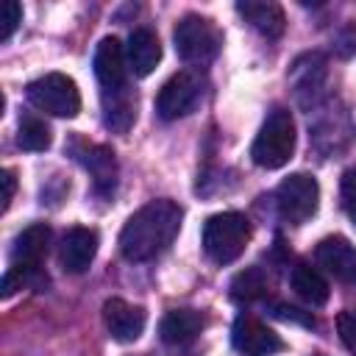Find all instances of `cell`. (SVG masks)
I'll use <instances>...</instances> for the list:
<instances>
[{"mask_svg":"<svg viewBox=\"0 0 356 356\" xmlns=\"http://www.w3.org/2000/svg\"><path fill=\"white\" fill-rule=\"evenodd\" d=\"M95 78L100 83V95H114V92H125V70H128V58H125V47L120 44V39L106 36L97 42L95 47Z\"/></svg>","mask_w":356,"mask_h":356,"instance_id":"obj_9","label":"cell"},{"mask_svg":"<svg viewBox=\"0 0 356 356\" xmlns=\"http://www.w3.org/2000/svg\"><path fill=\"white\" fill-rule=\"evenodd\" d=\"M267 292V275L259 267H248L234 275L231 281V298L234 300H256Z\"/></svg>","mask_w":356,"mask_h":356,"instance_id":"obj_21","label":"cell"},{"mask_svg":"<svg viewBox=\"0 0 356 356\" xmlns=\"http://www.w3.org/2000/svg\"><path fill=\"white\" fill-rule=\"evenodd\" d=\"M250 242V220L239 211L211 214L203 225V250L217 264H231Z\"/></svg>","mask_w":356,"mask_h":356,"instance_id":"obj_3","label":"cell"},{"mask_svg":"<svg viewBox=\"0 0 356 356\" xmlns=\"http://www.w3.org/2000/svg\"><path fill=\"white\" fill-rule=\"evenodd\" d=\"M203 97V78L200 72H192V70H181L175 75H170L164 81V86L159 89V97H156V111L161 120H178V117H186Z\"/></svg>","mask_w":356,"mask_h":356,"instance_id":"obj_7","label":"cell"},{"mask_svg":"<svg viewBox=\"0 0 356 356\" xmlns=\"http://www.w3.org/2000/svg\"><path fill=\"white\" fill-rule=\"evenodd\" d=\"M236 11L245 17V22H250L267 39H278L286 28L284 8L270 0H242V3H236Z\"/></svg>","mask_w":356,"mask_h":356,"instance_id":"obj_16","label":"cell"},{"mask_svg":"<svg viewBox=\"0 0 356 356\" xmlns=\"http://www.w3.org/2000/svg\"><path fill=\"white\" fill-rule=\"evenodd\" d=\"M273 314L281 317V320H295V323H303V325H314V317L312 314H303L300 309L286 306V303H275L273 306Z\"/></svg>","mask_w":356,"mask_h":356,"instance_id":"obj_26","label":"cell"},{"mask_svg":"<svg viewBox=\"0 0 356 356\" xmlns=\"http://www.w3.org/2000/svg\"><path fill=\"white\" fill-rule=\"evenodd\" d=\"M206 320L200 312L195 309H172L161 317L159 323V334L167 345H184V342H192L200 331H203Z\"/></svg>","mask_w":356,"mask_h":356,"instance_id":"obj_17","label":"cell"},{"mask_svg":"<svg viewBox=\"0 0 356 356\" xmlns=\"http://www.w3.org/2000/svg\"><path fill=\"white\" fill-rule=\"evenodd\" d=\"M125 58H128V70L139 78L150 75L156 70V64L161 61V44H159V36L150 31V28H136L131 31L128 36V44H125Z\"/></svg>","mask_w":356,"mask_h":356,"instance_id":"obj_15","label":"cell"},{"mask_svg":"<svg viewBox=\"0 0 356 356\" xmlns=\"http://www.w3.org/2000/svg\"><path fill=\"white\" fill-rule=\"evenodd\" d=\"M0 181H3V211L11 206V200H14V192H17V178H14V172L11 170H3L0 172Z\"/></svg>","mask_w":356,"mask_h":356,"instance_id":"obj_27","label":"cell"},{"mask_svg":"<svg viewBox=\"0 0 356 356\" xmlns=\"http://www.w3.org/2000/svg\"><path fill=\"white\" fill-rule=\"evenodd\" d=\"M25 97L33 108L53 117H75L81 111V92L64 72H47L28 83Z\"/></svg>","mask_w":356,"mask_h":356,"instance_id":"obj_5","label":"cell"},{"mask_svg":"<svg viewBox=\"0 0 356 356\" xmlns=\"http://www.w3.org/2000/svg\"><path fill=\"white\" fill-rule=\"evenodd\" d=\"M317 203H320V184L309 172H295V175L284 178L275 189L278 214L289 225H300L309 217H314Z\"/></svg>","mask_w":356,"mask_h":356,"instance_id":"obj_6","label":"cell"},{"mask_svg":"<svg viewBox=\"0 0 356 356\" xmlns=\"http://www.w3.org/2000/svg\"><path fill=\"white\" fill-rule=\"evenodd\" d=\"M231 342L242 356H273L284 348V339L250 314H239L231 328Z\"/></svg>","mask_w":356,"mask_h":356,"instance_id":"obj_10","label":"cell"},{"mask_svg":"<svg viewBox=\"0 0 356 356\" xmlns=\"http://www.w3.org/2000/svg\"><path fill=\"white\" fill-rule=\"evenodd\" d=\"M289 284H292L295 295L303 298L309 306H323V303L328 300V281L320 275V270H314V267L306 264V261H298V264L292 267Z\"/></svg>","mask_w":356,"mask_h":356,"instance_id":"obj_19","label":"cell"},{"mask_svg":"<svg viewBox=\"0 0 356 356\" xmlns=\"http://www.w3.org/2000/svg\"><path fill=\"white\" fill-rule=\"evenodd\" d=\"M289 78H292V83H295L298 100H303V92H309V95H312V103H314L317 95H320V89H323V83H325V58H323L320 53H306V56H300V58L292 64Z\"/></svg>","mask_w":356,"mask_h":356,"instance_id":"obj_18","label":"cell"},{"mask_svg":"<svg viewBox=\"0 0 356 356\" xmlns=\"http://www.w3.org/2000/svg\"><path fill=\"white\" fill-rule=\"evenodd\" d=\"M295 120L286 108H273L259 128L253 145H250V159L253 164L264 170H278L284 167L292 153H295Z\"/></svg>","mask_w":356,"mask_h":356,"instance_id":"obj_2","label":"cell"},{"mask_svg":"<svg viewBox=\"0 0 356 356\" xmlns=\"http://www.w3.org/2000/svg\"><path fill=\"white\" fill-rule=\"evenodd\" d=\"M314 256H317V264L325 267L337 281L342 284L356 281V248L345 236H325L317 245Z\"/></svg>","mask_w":356,"mask_h":356,"instance_id":"obj_14","label":"cell"},{"mask_svg":"<svg viewBox=\"0 0 356 356\" xmlns=\"http://www.w3.org/2000/svg\"><path fill=\"white\" fill-rule=\"evenodd\" d=\"M19 22H22V6L17 0H6L0 6V42H8Z\"/></svg>","mask_w":356,"mask_h":356,"instance_id":"obj_23","label":"cell"},{"mask_svg":"<svg viewBox=\"0 0 356 356\" xmlns=\"http://www.w3.org/2000/svg\"><path fill=\"white\" fill-rule=\"evenodd\" d=\"M172 42H175V53L181 56V61H186V64H209L220 53L222 33L217 31V25L209 17L186 14V17L178 19V25L172 31Z\"/></svg>","mask_w":356,"mask_h":356,"instance_id":"obj_4","label":"cell"},{"mask_svg":"<svg viewBox=\"0 0 356 356\" xmlns=\"http://www.w3.org/2000/svg\"><path fill=\"white\" fill-rule=\"evenodd\" d=\"M97 253V231L95 228H83V225H75L70 228L64 236H61V245H58V261L67 273H86L92 259Z\"/></svg>","mask_w":356,"mask_h":356,"instance_id":"obj_11","label":"cell"},{"mask_svg":"<svg viewBox=\"0 0 356 356\" xmlns=\"http://www.w3.org/2000/svg\"><path fill=\"white\" fill-rule=\"evenodd\" d=\"M17 145L22 150H33V153L47 150L50 147V128H47V122L39 120V117H25L19 122V131H17Z\"/></svg>","mask_w":356,"mask_h":356,"instance_id":"obj_22","label":"cell"},{"mask_svg":"<svg viewBox=\"0 0 356 356\" xmlns=\"http://www.w3.org/2000/svg\"><path fill=\"white\" fill-rule=\"evenodd\" d=\"M70 153L92 175L95 192L108 197L114 192V186H117V159H114V150L108 145H95V142L72 139L70 142Z\"/></svg>","mask_w":356,"mask_h":356,"instance_id":"obj_8","label":"cell"},{"mask_svg":"<svg viewBox=\"0 0 356 356\" xmlns=\"http://www.w3.org/2000/svg\"><path fill=\"white\" fill-rule=\"evenodd\" d=\"M50 248V228L44 222H33L28 225L11 248V267L28 270V273H42V261L47 256Z\"/></svg>","mask_w":356,"mask_h":356,"instance_id":"obj_13","label":"cell"},{"mask_svg":"<svg viewBox=\"0 0 356 356\" xmlns=\"http://www.w3.org/2000/svg\"><path fill=\"white\" fill-rule=\"evenodd\" d=\"M339 195H342V209L345 214L353 220L356 225V167L342 172V184H339Z\"/></svg>","mask_w":356,"mask_h":356,"instance_id":"obj_24","label":"cell"},{"mask_svg":"<svg viewBox=\"0 0 356 356\" xmlns=\"http://www.w3.org/2000/svg\"><path fill=\"white\" fill-rule=\"evenodd\" d=\"M103 97V120L111 131H120L125 134L136 117V100L134 95L125 89V92H114V95H100Z\"/></svg>","mask_w":356,"mask_h":356,"instance_id":"obj_20","label":"cell"},{"mask_svg":"<svg viewBox=\"0 0 356 356\" xmlns=\"http://www.w3.org/2000/svg\"><path fill=\"white\" fill-rule=\"evenodd\" d=\"M103 323L117 342H134L142 337L147 314L142 306H131L122 298H111L103 303Z\"/></svg>","mask_w":356,"mask_h":356,"instance_id":"obj_12","label":"cell"},{"mask_svg":"<svg viewBox=\"0 0 356 356\" xmlns=\"http://www.w3.org/2000/svg\"><path fill=\"white\" fill-rule=\"evenodd\" d=\"M337 328H339V337H342L345 348L356 356V306L339 312V317H337Z\"/></svg>","mask_w":356,"mask_h":356,"instance_id":"obj_25","label":"cell"},{"mask_svg":"<svg viewBox=\"0 0 356 356\" xmlns=\"http://www.w3.org/2000/svg\"><path fill=\"white\" fill-rule=\"evenodd\" d=\"M314 356H323V353H314Z\"/></svg>","mask_w":356,"mask_h":356,"instance_id":"obj_28","label":"cell"},{"mask_svg":"<svg viewBox=\"0 0 356 356\" xmlns=\"http://www.w3.org/2000/svg\"><path fill=\"white\" fill-rule=\"evenodd\" d=\"M181 220H184V209L170 197H159V200L145 203L139 211H134L128 217V222L120 231L122 259H128V261L156 259L178 236Z\"/></svg>","mask_w":356,"mask_h":356,"instance_id":"obj_1","label":"cell"}]
</instances>
